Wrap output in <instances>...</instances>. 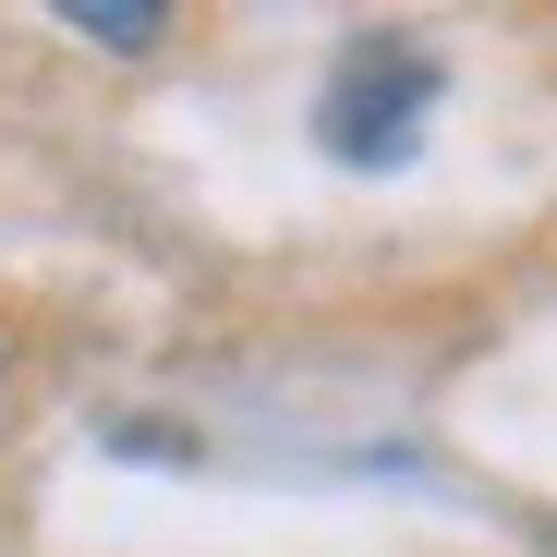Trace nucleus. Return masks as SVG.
Masks as SVG:
<instances>
[{
  "label": "nucleus",
  "instance_id": "obj_1",
  "mask_svg": "<svg viewBox=\"0 0 557 557\" xmlns=\"http://www.w3.org/2000/svg\"><path fill=\"white\" fill-rule=\"evenodd\" d=\"M73 25H85V37H110V49H146V37H158V13H73Z\"/></svg>",
  "mask_w": 557,
  "mask_h": 557
}]
</instances>
